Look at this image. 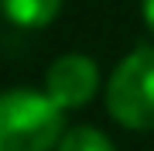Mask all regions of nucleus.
I'll use <instances>...</instances> for the list:
<instances>
[{
    "instance_id": "2",
    "label": "nucleus",
    "mask_w": 154,
    "mask_h": 151,
    "mask_svg": "<svg viewBox=\"0 0 154 151\" xmlns=\"http://www.w3.org/2000/svg\"><path fill=\"white\" fill-rule=\"evenodd\" d=\"M106 110L127 131H154V45L134 48L113 69Z\"/></svg>"
},
{
    "instance_id": "1",
    "label": "nucleus",
    "mask_w": 154,
    "mask_h": 151,
    "mask_svg": "<svg viewBox=\"0 0 154 151\" xmlns=\"http://www.w3.org/2000/svg\"><path fill=\"white\" fill-rule=\"evenodd\" d=\"M62 137H65V110L48 93H0V151H55Z\"/></svg>"
},
{
    "instance_id": "4",
    "label": "nucleus",
    "mask_w": 154,
    "mask_h": 151,
    "mask_svg": "<svg viewBox=\"0 0 154 151\" xmlns=\"http://www.w3.org/2000/svg\"><path fill=\"white\" fill-rule=\"evenodd\" d=\"M0 11L21 28H45L62 11V0H0Z\"/></svg>"
},
{
    "instance_id": "6",
    "label": "nucleus",
    "mask_w": 154,
    "mask_h": 151,
    "mask_svg": "<svg viewBox=\"0 0 154 151\" xmlns=\"http://www.w3.org/2000/svg\"><path fill=\"white\" fill-rule=\"evenodd\" d=\"M144 24H147L151 34H154V0H144Z\"/></svg>"
},
{
    "instance_id": "5",
    "label": "nucleus",
    "mask_w": 154,
    "mask_h": 151,
    "mask_svg": "<svg viewBox=\"0 0 154 151\" xmlns=\"http://www.w3.org/2000/svg\"><path fill=\"white\" fill-rule=\"evenodd\" d=\"M55 151H116L113 141L103 134L99 127H89V124H79V127H69L62 144Z\"/></svg>"
},
{
    "instance_id": "3",
    "label": "nucleus",
    "mask_w": 154,
    "mask_h": 151,
    "mask_svg": "<svg viewBox=\"0 0 154 151\" xmlns=\"http://www.w3.org/2000/svg\"><path fill=\"white\" fill-rule=\"evenodd\" d=\"M99 90V65L82 52H65L45 72V93L62 110H82Z\"/></svg>"
}]
</instances>
